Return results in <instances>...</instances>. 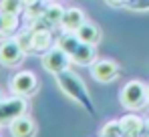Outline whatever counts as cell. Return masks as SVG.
<instances>
[{
  "label": "cell",
  "mask_w": 149,
  "mask_h": 137,
  "mask_svg": "<svg viewBox=\"0 0 149 137\" xmlns=\"http://www.w3.org/2000/svg\"><path fill=\"white\" fill-rule=\"evenodd\" d=\"M97 36H99V32H97V28L91 26V24H83V26L77 30V38H79L81 43H85V45H93V43L97 41Z\"/></svg>",
  "instance_id": "9c48e42d"
},
{
  "label": "cell",
  "mask_w": 149,
  "mask_h": 137,
  "mask_svg": "<svg viewBox=\"0 0 149 137\" xmlns=\"http://www.w3.org/2000/svg\"><path fill=\"white\" fill-rule=\"evenodd\" d=\"M0 103H2V95H0Z\"/></svg>",
  "instance_id": "4fadbf2b"
},
{
  "label": "cell",
  "mask_w": 149,
  "mask_h": 137,
  "mask_svg": "<svg viewBox=\"0 0 149 137\" xmlns=\"http://www.w3.org/2000/svg\"><path fill=\"white\" fill-rule=\"evenodd\" d=\"M10 133H12V137H34L36 135V125L28 117L20 115L10 123Z\"/></svg>",
  "instance_id": "52a82bcc"
},
{
  "label": "cell",
  "mask_w": 149,
  "mask_h": 137,
  "mask_svg": "<svg viewBox=\"0 0 149 137\" xmlns=\"http://www.w3.org/2000/svg\"><path fill=\"white\" fill-rule=\"evenodd\" d=\"M63 22H65L67 28H73V30H79V28L85 24V22H83V14H81L79 10H74V8H73V10H69V12L63 16Z\"/></svg>",
  "instance_id": "30bf717a"
},
{
  "label": "cell",
  "mask_w": 149,
  "mask_h": 137,
  "mask_svg": "<svg viewBox=\"0 0 149 137\" xmlns=\"http://www.w3.org/2000/svg\"><path fill=\"white\" fill-rule=\"evenodd\" d=\"M16 6H20L18 0H4V2H2V10H4L6 14H14V12H16Z\"/></svg>",
  "instance_id": "7c38bea8"
},
{
  "label": "cell",
  "mask_w": 149,
  "mask_h": 137,
  "mask_svg": "<svg viewBox=\"0 0 149 137\" xmlns=\"http://www.w3.org/2000/svg\"><path fill=\"white\" fill-rule=\"evenodd\" d=\"M42 65H45V68H47V71L56 73V75H58V73H63V71L67 68V65H69V57L65 55V50L56 48V50H50V52H47V55H45Z\"/></svg>",
  "instance_id": "8992f818"
},
{
  "label": "cell",
  "mask_w": 149,
  "mask_h": 137,
  "mask_svg": "<svg viewBox=\"0 0 149 137\" xmlns=\"http://www.w3.org/2000/svg\"><path fill=\"white\" fill-rule=\"evenodd\" d=\"M145 97H147L145 87H143L141 83H137V81H135V83H129L123 89V93H121V101H123L125 107H129V109H135V107L143 105Z\"/></svg>",
  "instance_id": "3957f363"
},
{
  "label": "cell",
  "mask_w": 149,
  "mask_h": 137,
  "mask_svg": "<svg viewBox=\"0 0 149 137\" xmlns=\"http://www.w3.org/2000/svg\"><path fill=\"white\" fill-rule=\"evenodd\" d=\"M10 89H12L14 95H28V93H32L36 89V77L30 71H22V73L12 77Z\"/></svg>",
  "instance_id": "277c9868"
},
{
  "label": "cell",
  "mask_w": 149,
  "mask_h": 137,
  "mask_svg": "<svg viewBox=\"0 0 149 137\" xmlns=\"http://www.w3.org/2000/svg\"><path fill=\"white\" fill-rule=\"evenodd\" d=\"M93 75L99 81H111L117 75V65H113L111 61H101L93 67Z\"/></svg>",
  "instance_id": "ba28073f"
},
{
  "label": "cell",
  "mask_w": 149,
  "mask_h": 137,
  "mask_svg": "<svg viewBox=\"0 0 149 137\" xmlns=\"http://www.w3.org/2000/svg\"><path fill=\"white\" fill-rule=\"evenodd\" d=\"M24 109H26V103L24 99L16 97V99H8V101H2L0 103V125H10L16 117L24 115Z\"/></svg>",
  "instance_id": "7a4b0ae2"
},
{
  "label": "cell",
  "mask_w": 149,
  "mask_h": 137,
  "mask_svg": "<svg viewBox=\"0 0 149 137\" xmlns=\"http://www.w3.org/2000/svg\"><path fill=\"white\" fill-rule=\"evenodd\" d=\"M91 57H93V48L89 45H83V43L77 46V50L73 52V59L77 63H81V65H87L91 61Z\"/></svg>",
  "instance_id": "8fae6325"
},
{
  "label": "cell",
  "mask_w": 149,
  "mask_h": 137,
  "mask_svg": "<svg viewBox=\"0 0 149 137\" xmlns=\"http://www.w3.org/2000/svg\"><path fill=\"white\" fill-rule=\"evenodd\" d=\"M58 85H61V89L67 93L71 99L74 101H79L81 105H85L89 111H93V107H91V103H89V97H87V91H85V87H83V83L71 75V73H58Z\"/></svg>",
  "instance_id": "6da1fadb"
},
{
  "label": "cell",
  "mask_w": 149,
  "mask_h": 137,
  "mask_svg": "<svg viewBox=\"0 0 149 137\" xmlns=\"http://www.w3.org/2000/svg\"><path fill=\"white\" fill-rule=\"evenodd\" d=\"M22 57H24L22 48L14 41H8V43H4V45L0 46V65L14 67V65H18L22 61Z\"/></svg>",
  "instance_id": "5b68a950"
}]
</instances>
